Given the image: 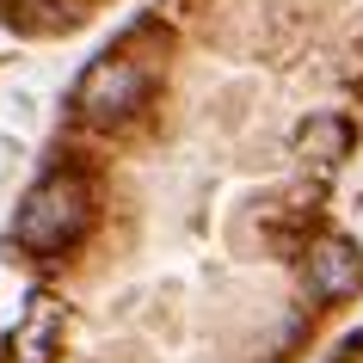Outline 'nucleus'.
<instances>
[{"label": "nucleus", "instance_id": "20e7f679", "mask_svg": "<svg viewBox=\"0 0 363 363\" xmlns=\"http://www.w3.org/2000/svg\"><path fill=\"white\" fill-rule=\"evenodd\" d=\"M296 148H302L308 160L333 167V160H345V154H351V123H345L339 111H314L302 130H296Z\"/></svg>", "mask_w": 363, "mask_h": 363}, {"label": "nucleus", "instance_id": "f03ea898", "mask_svg": "<svg viewBox=\"0 0 363 363\" xmlns=\"http://www.w3.org/2000/svg\"><path fill=\"white\" fill-rule=\"evenodd\" d=\"M154 74L148 62H135L130 50H105L99 62H86V74L74 80V111L99 130H111V123H130L142 111V99H148Z\"/></svg>", "mask_w": 363, "mask_h": 363}, {"label": "nucleus", "instance_id": "0eeeda50", "mask_svg": "<svg viewBox=\"0 0 363 363\" xmlns=\"http://www.w3.org/2000/svg\"><path fill=\"white\" fill-rule=\"evenodd\" d=\"M31 105H38V99H31V93H6V111L19 117V123H31V117H38V111H31Z\"/></svg>", "mask_w": 363, "mask_h": 363}, {"label": "nucleus", "instance_id": "6e6552de", "mask_svg": "<svg viewBox=\"0 0 363 363\" xmlns=\"http://www.w3.org/2000/svg\"><path fill=\"white\" fill-rule=\"evenodd\" d=\"M357 363H363V345H357Z\"/></svg>", "mask_w": 363, "mask_h": 363}, {"label": "nucleus", "instance_id": "423d86ee", "mask_svg": "<svg viewBox=\"0 0 363 363\" xmlns=\"http://www.w3.org/2000/svg\"><path fill=\"white\" fill-rule=\"evenodd\" d=\"M56 6H62V0H0L6 19H38V13H43V25H56Z\"/></svg>", "mask_w": 363, "mask_h": 363}, {"label": "nucleus", "instance_id": "39448f33", "mask_svg": "<svg viewBox=\"0 0 363 363\" xmlns=\"http://www.w3.org/2000/svg\"><path fill=\"white\" fill-rule=\"evenodd\" d=\"M38 308H43V314L19 333V357L25 363H50V339L62 333V308H50V302H38Z\"/></svg>", "mask_w": 363, "mask_h": 363}, {"label": "nucleus", "instance_id": "f257e3e1", "mask_svg": "<svg viewBox=\"0 0 363 363\" xmlns=\"http://www.w3.org/2000/svg\"><path fill=\"white\" fill-rule=\"evenodd\" d=\"M93 228V185L80 172H50L25 191L19 216H13V240L31 259H56V252L80 247V234Z\"/></svg>", "mask_w": 363, "mask_h": 363}, {"label": "nucleus", "instance_id": "7ed1b4c3", "mask_svg": "<svg viewBox=\"0 0 363 363\" xmlns=\"http://www.w3.org/2000/svg\"><path fill=\"white\" fill-rule=\"evenodd\" d=\"M302 284L314 302H345L363 289V247L345 240V234H320L302 259Z\"/></svg>", "mask_w": 363, "mask_h": 363}]
</instances>
